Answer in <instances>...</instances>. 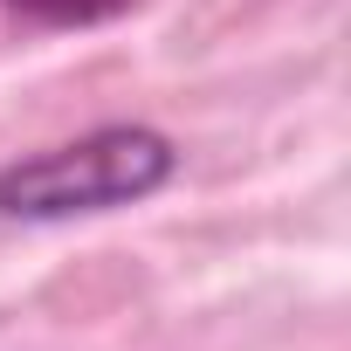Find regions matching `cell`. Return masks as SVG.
Masks as SVG:
<instances>
[{"label":"cell","mask_w":351,"mask_h":351,"mask_svg":"<svg viewBox=\"0 0 351 351\" xmlns=\"http://www.w3.org/2000/svg\"><path fill=\"white\" fill-rule=\"evenodd\" d=\"M8 8L28 14V21H42V28H97V21L131 14L138 0H8Z\"/></svg>","instance_id":"cell-2"},{"label":"cell","mask_w":351,"mask_h":351,"mask_svg":"<svg viewBox=\"0 0 351 351\" xmlns=\"http://www.w3.org/2000/svg\"><path fill=\"white\" fill-rule=\"evenodd\" d=\"M172 172L180 145L152 124H104L69 145L28 152L0 165V221H69V214H110L131 200H152Z\"/></svg>","instance_id":"cell-1"}]
</instances>
